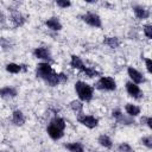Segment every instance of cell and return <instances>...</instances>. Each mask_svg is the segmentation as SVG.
I'll list each match as a JSON object with an SVG mask.
<instances>
[{
	"mask_svg": "<svg viewBox=\"0 0 152 152\" xmlns=\"http://www.w3.org/2000/svg\"><path fill=\"white\" fill-rule=\"evenodd\" d=\"M122 115H124V113H122L120 109H113V110H112V118H113L116 122H119V121L121 120Z\"/></svg>",
	"mask_w": 152,
	"mask_h": 152,
	"instance_id": "29",
	"label": "cell"
},
{
	"mask_svg": "<svg viewBox=\"0 0 152 152\" xmlns=\"http://www.w3.org/2000/svg\"><path fill=\"white\" fill-rule=\"evenodd\" d=\"M118 151L119 152H134V148L131 146V144L126 142V141H122L118 145Z\"/></svg>",
	"mask_w": 152,
	"mask_h": 152,
	"instance_id": "24",
	"label": "cell"
},
{
	"mask_svg": "<svg viewBox=\"0 0 152 152\" xmlns=\"http://www.w3.org/2000/svg\"><path fill=\"white\" fill-rule=\"evenodd\" d=\"M69 106H70V109H71L76 115L83 113V107H84V104H83V102L80 101L78 99H77V100H72V101L69 103Z\"/></svg>",
	"mask_w": 152,
	"mask_h": 152,
	"instance_id": "21",
	"label": "cell"
},
{
	"mask_svg": "<svg viewBox=\"0 0 152 152\" xmlns=\"http://www.w3.org/2000/svg\"><path fill=\"white\" fill-rule=\"evenodd\" d=\"M49 124L53 125L55 127H57V128H59V129H62V131H65V127H66L65 120H64L63 118H61V116H53V118L50 120Z\"/></svg>",
	"mask_w": 152,
	"mask_h": 152,
	"instance_id": "22",
	"label": "cell"
},
{
	"mask_svg": "<svg viewBox=\"0 0 152 152\" xmlns=\"http://www.w3.org/2000/svg\"><path fill=\"white\" fill-rule=\"evenodd\" d=\"M45 26L51 31H61L62 30V23L57 17H50L45 20Z\"/></svg>",
	"mask_w": 152,
	"mask_h": 152,
	"instance_id": "12",
	"label": "cell"
},
{
	"mask_svg": "<svg viewBox=\"0 0 152 152\" xmlns=\"http://www.w3.org/2000/svg\"><path fill=\"white\" fill-rule=\"evenodd\" d=\"M46 133H48V135H49L52 140H55V141H57V140H59V139H62V138L64 137V131H62V129L55 127V126L51 125V124H49V125L46 126Z\"/></svg>",
	"mask_w": 152,
	"mask_h": 152,
	"instance_id": "9",
	"label": "cell"
},
{
	"mask_svg": "<svg viewBox=\"0 0 152 152\" xmlns=\"http://www.w3.org/2000/svg\"><path fill=\"white\" fill-rule=\"evenodd\" d=\"M125 88H126L127 94H128L131 97H133V99H137V100H138V99H141L142 95H144V93H142V90L140 89V87H139L138 84L131 82V81H127V82L125 83Z\"/></svg>",
	"mask_w": 152,
	"mask_h": 152,
	"instance_id": "8",
	"label": "cell"
},
{
	"mask_svg": "<svg viewBox=\"0 0 152 152\" xmlns=\"http://www.w3.org/2000/svg\"><path fill=\"white\" fill-rule=\"evenodd\" d=\"M69 64H70V66H71L72 69H76V70H78V71H82V70L84 69V66H86V64H84V62L82 61V58H81L80 56H77V55H72V56L70 57Z\"/></svg>",
	"mask_w": 152,
	"mask_h": 152,
	"instance_id": "14",
	"label": "cell"
},
{
	"mask_svg": "<svg viewBox=\"0 0 152 152\" xmlns=\"http://www.w3.org/2000/svg\"><path fill=\"white\" fill-rule=\"evenodd\" d=\"M125 112L128 116L131 118H135V116H139L140 115V112H141V108L134 103H126L125 104Z\"/></svg>",
	"mask_w": 152,
	"mask_h": 152,
	"instance_id": "16",
	"label": "cell"
},
{
	"mask_svg": "<svg viewBox=\"0 0 152 152\" xmlns=\"http://www.w3.org/2000/svg\"><path fill=\"white\" fill-rule=\"evenodd\" d=\"M75 91L80 101L90 102L94 97V87L84 81H77L75 83Z\"/></svg>",
	"mask_w": 152,
	"mask_h": 152,
	"instance_id": "2",
	"label": "cell"
},
{
	"mask_svg": "<svg viewBox=\"0 0 152 152\" xmlns=\"http://www.w3.org/2000/svg\"><path fill=\"white\" fill-rule=\"evenodd\" d=\"M65 150H68L69 152H84V146L82 142L80 141H71V142H66L63 145Z\"/></svg>",
	"mask_w": 152,
	"mask_h": 152,
	"instance_id": "17",
	"label": "cell"
},
{
	"mask_svg": "<svg viewBox=\"0 0 152 152\" xmlns=\"http://www.w3.org/2000/svg\"><path fill=\"white\" fill-rule=\"evenodd\" d=\"M76 120L78 124H81L82 126L89 128V129H93V128H96L99 126V119L91 114H86V113H81V114H77L76 115Z\"/></svg>",
	"mask_w": 152,
	"mask_h": 152,
	"instance_id": "4",
	"label": "cell"
},
{
	"mask_svg": "<svg viewBox=\"0 0 152 152\" xmlns=\"http://www.w3.org/2000/svg\"><path fill=\"white\" fill-rule=\"evenodd\" d=\"M133 13L140 20H145V19L150 18V15H151L150 11L142 5H134L133 6Z\"/></svg>",
	"mask_w": 152,
	"mask_h": 152,
	"instance_id": "10",
	"label": "cell"
},
{
	"mask_svg": "<svg viewBox=\"0 0 152 152\" xmlns=\"http://www.w3.org/2000/svg\"><path fill=\"white\" fill-rule=\"evenodd\" d=\"M5 20V17H4V14L2 13H0V23H2Z\"/></svg>",
	"mask_w": 152,
	"mask_h": 152,
	"instance_id": "32",
	"label": "cell"
},
{
	"mask_svg": "<svg viewBox=\"0 0 152 152\" xmlns=\"http://www.w3.org/2000/svg\"><path fill=\"white\" fill-rule=\"evenodd\" d=\"M0 152H6V151H0Z\"/></svg>",
	"mask_w": 152,
	"mask_h": 152,
	"instance_id": "33",
	"label": "cell"
},
{
	"mask_svg": "<svg viewBox=\"0 0 152 152\" xmlns=\"http://www.w3.org/2000/svg\"><path fill=\"white\" fill-rule=\"evenodd\" d=\"M140 122H141V125H145L148 129L152 128V118L151 116H142L140 119Z\"/></svg>",
	"mask_w": 152,
	"mask_h": 152,
	"instance_id": "28",
	"label": "cell"
},
{
	"mask_svg": "<svg viewBox=\"0 0 152 152\" xmlns=\"http://www.w3.org/2000/svg\"><path fill=\"white\" fill-rule=\"evenodd\" d=\"M140 141H141V144H142L146 148H148V150L152 148V137H151V135H145V137H142Z\"/></svg>",
	"mask_w": 152,
	"mask_h": 152,
	"instance_id": "25",
	"label": "cell"
},
{
	"mask_svg": "<svg viewBox=\"0 0 152 152\" xmlns=\"http://www.w3.org/2000/svg\"><path fill=\"white\" fill-rule=\"evenodd\" d=\"M5 69L10 74H19V72H21L24 70V65L18 64V63H14V62H11V63H7L6 64Z\"/></svg>",
	"mask_w": 152,
	"mask_h": 152,
	"instance_id": "20",
	"label": "cell"
},
{
	"mask_svg": "<svg viewBox=\"0 0 152 152\" xmlns=\"http://www.w3.org/2000/svg\"><path fill=\"white\" fill-rule=\"evenodd\" d=\"M17 95H18V90L12 86H5L0 88V97L2 99H13Z\"/></svg>",
	"mask_w": 152,
	"mask_h": 152,
	"instance_id": "13",
	"label": "cell"
},
{
	"mask_svg": "<svg viewBox=\"0 0 152 152\" xmlns=\"http://www.w3.org/2000/svg\"><path fill=\"white\" fill-rule=\"evenodd\" d=\"M36 75L50 87H57L58 84H61L59 75L53 70L50 63H46V62L38 63L36 66Z\"/></svg>",
	"mask_w": 152,
	"mask_h": 152,
	"instance_id": "1",
	"label": "cell"
},
{
	"mask_svg": "<svg viewBox=\"0 0 152 152\" xmlns=\"http://www.w3.org/2000/svg\"><path fill=\"white\" fill-rule=\"evenodd\" d=\"M56 5L59 8L65 10V8H69L71 6V1H69V0H56Z\"/></svg>",
	"mask_w": 152,
	"mask_h": 152,
	"instance_id": "27",
	"label": "cell"
},
{
	"mask_svg": "<svg viewBox=\"0 0 152 152\" xmlns=\"http://www.w3.org/2000/svg\"><path fill=\"white\" fill-rule=\"evenodd\" d=\"M102 43L106 46L110 48V49H118L121 45V40L118 37H109V36L108 37H104L103 40H102Z\"/></svg>",
	"mask_w": 152,
	"mask_h": 152,
	"instance_id": "18",
	"label": "cell"
},
{
	"mask_svg": "<svg viewBox=\"0 0 152 152\" xmlns=\"http://www.w3.org/2000/svg\"><path fill=\"white\" fill-rule=\"evenodd\" d=\"M32 53H33V56L37 59H40L42 62H46V63L52 62L51 51L46 46H37V48H34V50H33Z\"/></svg>",
	"mask_w": 152,
	"mask_h": 152,
	"instance_id": "6",
	"label": "cell"
},
{
	"mask_svg": "<svg viewBox=\"0 0 152 152\" xmlns=\"http://www.w3.org/2000/svg\"><path fill=\"white\" fill-rule=\"evenodd\" d=\"M11 121L13 125L15 126H23L26 122V116L25 114L20 110V109H15L12 112V116H11Z\"/></svg>",
	"mask_w": 152,
	"mask_h": 152,
	"instance_id": "11",
	"label": "cell"
},
{
	"mask_svg": "<svg viewBox=\"0 0 152 152\" xmlns=\"http://www.w3.org/2000/svg\"><path fill=\"white\" fill-rule=\"evenodd\" d=\"M80 18L82 19V21H84L87 25H89V26H91V27L100 28V27L102 26V19H101V17H100L97 13L87 12V13L82 14Z\"/></svg>",
	"mask_w": 152,
	"mask_h": 152,
	"instance_id": "5",
	"label": "cell"
},
{
	"mask_svg": "<svg viewBox=\"0 0 152 152\" xmlns=\"http://www.w3.org/2000/svg\"><path fill=\"white\" fill-rule=\"evenodd\" d=\"M97 142L100 146H102L104 148H112L113 147V140L107 134H100L97 138Z\"/></svg>",
	"mask_w": 152,
	"mask_h": 152,
	"instance_id": "19",
	"label": "cell"
},
{
	"mask_svg": "<svg viewBox=\"0 0 152 152\" xmlns=\"http://www.w3.org/2000/svg\"><path fill=\"white\" fill-rule=\"evenodd\" d=\"M127 75H128V77H129V81L133 82V83H135V84H138V86L146 82V78H145L144 74H141L138 69H135V68L132 66V65H129V66L127 68Z\"/></svg>",
	"mask_w": 152,
	"mask_h": 152,
	"instance_id": "7",
	"label": "cell"
},
{
	"mask_svg": "<svg viewBox=\"0 0 152 152\" xmlns=\"http://www.w3.org/2000/svg\"><path fill=\"white\" fill-rule=\"evenodd\" d=\"M81 72H83L87 77H97V76H101V72L100 71H97L95 68H93V66H84V69L81 71Z\"/></svg>",
	"mask_w": 152,
	"mask_h": 152,
	"instance_id": "23",
	"label": "cell"
},
{
	"mask_svg": "<svg viewBox=\"0 0 152 152\" xmlns=\"http://www.w3.org/2000/svg\"><path fill=\"white\" fill-rule=\"evenodd\" d=\"M142 32H144V34L147 39H152V25L151 24L144 25L142 26Z\"/></svg>",
	"mask_w": 152,
	"mask_h": 152,
	"instance_id": "26",
	"label": "cell"
},
{
	"mask_svg": "<svg viewBox=\"0 0 152 152\" xmlns=\"http://www.w3.org/2000/svg\"><path fill=\"white\" fill-rule=\"evenodd\" d=\"M11 20H12L14 27H20V26H23V25L26 23V18H25V15L21 14L20 12H18V11H15V12L12 13V15H11Z\"/></svg>",
	"mask_w": 152,
	"mask_h": 152,
	"instance_id": "15",
	"label": "cell"
},
{
	"mask_svg": "<svg viewBox=\"0 0 152 152\" xmlns=\"http://www.w3.org/2000/svg\"><path fill=\"white\" fill-rule=\"evenodd\" d=\"M94 89L104 90V91H114L116 89V81L110 76H100L99 80L94 84Z\"/></svg>",
	"mask_w": 152,
	"mask_h": 152,
	"instance_id": "3",
	"label": "cell"
},
{
	"mask_svg": "<svg viewBox=\"0 0 152 152\" xmlns=\"http://www.w3.org/2000/svg\"><path fill=\"white\" fill-rule=\"evenodd\" d=\"M144 62H145V66H146V70L148 74L152 72V59L150 57H145L144 58Z\"/></svg>",
	"mask_w": 152,
	"mask_h": 152,
	"instance_id": "30",
	"label": "cell"
},
{
	"mask_svg": "<svg viewBox=\"0 0 152 152\" xmlns=\"http://www.w3.org/2000/svg\"><path fill=\"white\" fill-rule=\"evenodd\" d=\"M58 75H59V81H61V83L68 82V75H65L64 72H58Z\"/></svg>",
	"mask_w": 152,
	"mask_h": 152,
	"instance_id": "31",
	"label": "cell"
}]
</instances>
